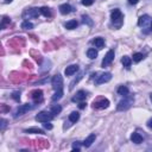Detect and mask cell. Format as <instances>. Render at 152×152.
Returning a JSON list of instances; mask_svg holds the SVG:
<instances>
[{
  "instance_id": "obj_1",
  "label": "cell",
  "mask_w": 152,
  "mask_h": 152,
  "mask_svg": "<svg viewBox=\"0 0 152 152\" xmlns=\"http://www.w3.org/2000/svg\"><path fill=\"white\" fill-rule=\"evenodd\" d=\"M132 105H133V97L126 95V96L124 97V100H121L120 102L118 104L117 109H118V111H126V109H129Z\"/></svg>"
},
{
  "instance_id": "obj_32",
  "label": "cell",
  "mask_w": 152,
  "mask_h": 152,
  "mask_svg": "<svg viewBox=\"0 0 152 152\" xmlns=\"http://www.w3.org/2000/svg\"><path fill=\"white\" fill-rule=\"evenodd\" d=\"M12 97H13L15 100H17V101H19L20 100V94L18 92H15L13 94H12Z\"/></svg>"
},
{
  "instance_id": "obj_24",
  "label": "cell",
  "mask_w": 152,
  "mask_h": 152,
  "mask_svg": "<svg viewBox=\"0 0 152 152\" xmlns=\"http://www.w3.org/2000/svg\"><path fill=\"white\" fill-rule=\"evenodd\" d=\"M62 96H63V88H62V89H57L56 91V93L53 95V101H58Z\"/></svg>"
},
{
  "instance_id": "obj_20",
  "label": "cell",
  "mask_w": 152,
  "mask_h": 152,
  "mask_svg": "<svg viewBox=\"0 0 152 152\" xmlns=\"http://www.w3.org/2000/svg\"><path fill=\"white\" fill-rule=\"evenodd\" d=\"M79 25V23L76 21V20H69V21H67V24H66V28L68 29V30H74V29H76V26Z\"/></svg>"
},
{
  "instance_id": "obj_2",
  "label": "cell",
  "mask_w": 152,
  "mask_h": 152,
  "mask_svg": "<svg viewBox=\"0 0 152 152\" xmlns=\"http://www.w3.org/2000/svg\"><path fill=\"white\" fill-rule=\"evenodd\" d=\"M111 18H112V21L114 23V25H117V26L119 28L121 23H122V13H121V11L119 8H115V10H113L112 11V15H111Z\"/></svg>"
},
{
  "instance_id": "obj_8",
  "label": "cell",
  "mask_w": 152,
  "mask_h": 152,
  "mask_svg": "<svg viewBox=\"0 0 152 152\" xmlns=\"http://www.w3.org/2000/svg\"><path fill=\"white\" fill-rule=\"evenodd\" d=\"M32 107L29 105V104H26V105H21V106H19L18 107V109H17V112H16V114H15V117L17 118V117H20V115H24L26 112H29L30 109H31Z\"/></svg>"
},
{
  "instance_id": "obj_31",
  "label": "cell",
  "mask_w": 152,
  "mask_h": 152,
  "mask_svg": "<svg viewBox=\"0 0 152 152\" xmlns=\"http://www.w3.org/2000/svg\"><path fill=\"white\" fill-rule=\"evenodd\" d=\"M43 126H44V129H45V130H53V125H51V124H49V121H48V122H44Z\"/></svg>"
},
{
  "instance_id": "obj_3",
  "label": "cell",
  "mask_w": 152,
  "mask_h": 152,
  "mask_svg": "<svg viewBox=\"0 0 152 152\" xmlns=\"http://www.w3.org/2000/svg\"><path fill=\"white\" fill-rule=\"evenodd\" d=\"M54 119V114L53 113H49V112H39L36 115V120L39 121V122H48V121H51Z\"/></svg>"
},
{
  "instance_id": "obj_21",
  "label": "cell",
  "mask_w": 152,
  "mask_h": 152,
  "mask_svg": "<svg viewBox=\"0 0 152 152\" xmlns=\"http://www.w3.org/2000/svg\"><path fill=\"white\" fill-rule=\"evenodd\" d=\"M79 119H80V114L77 112H73V113L69 114L70 122H76V121H79Z\"/></svg>"
},
{
  "instance_id": "obj_30",
  "label": "cell",
  "mask_w": 152,
  "mask_h": 152,
  "mask_svg": "<svg viewBox=\"0 0 152 152\" xmlns=\"http://www.w3.org/2000/svg\"><path fill=\"white\" fill-rule=\"evenodd\" d=\"M93 3H94V0H82V5L84 6H91L93 5Z\"/></svg>"
},
{
  "instance_id": "obj_17",
  "label": "cell",
  "mask_w": 152,
  "mask_h": 152,
  "mask_svg": "<svg viewBox=\"0 0 152 152\" xmlns=\"http://www.w3.org/2000/svg\"><path fill=\"white\" fill-rule=\"evenodd\" d=\"M121 63L124 64V67H125V68L130 69V67H131V63H132V59H131L129 56H124V57H122V59H121Z\"/></svg>"
},
{
  "instance_id": "obj_28",
  "label": "cell",
  "mask_w": 152,
  "mask_h": 152,
  "mask_svg": "<svg viewBox=\"0 0 152 152\" xmlns=\"http://www.w3.org/2000/svg\"><path fill=\"white\" fill-rule=\"evenodd\" d=\"M143 58H144V55L142 53H137V54L133 55V61L134 62H140Z\"/></svg>"
},
{
  "instance_id": "obj_4",
  "label": "cell",
  "mask_w": 152,
  "mask_h": 152,
  "mask_svg": "<svg viewBox=\"0 0 152 152\" xmlns=\"http://www.w3.org/2000/svg\"><path fill=\"white\" fill-rule=\"evenodd\" d=\"M108 106H109V101L105 97H100L93 102V108H95V109H105Z\"/></svg>"
},
{
  "instance_id": "obj_27",
  "label": "cell",
  "mask_w": 152,
  "mask_h": 152,
  "mask_svg": "<svg viewBox=\"0 0 152 152\" xmlns=\"http://www.w3.org/2000/svg\"><path fill=\"white\" fill-rule=\"evenodd\" d=\"M61 111H62V107H61L59 105H56V106H54V107L51 108V113L54 114V115H57V114H59Z\"/></svg>"
},
{
  "instance_id": "obj_19",
  "label": "cell",
  "mask_w": 152,
  "mask_h": 152,
  "mask_svg": "<svg viewBox=\"0 0 152 152\" xmlns=\"http://www.w3.org/2000/svg\"><path fill=\"white\" fill-rule=\"evenodd\" d=\"M26 133H33V134H44V131L41 130V129H37V127H31V129H28L25 130Z\"/></svg>"
},
{
  "instance_id": "obj_11",
  "label": "cell",
  "mask_w": 152,
  "mask_h": 152,
  "mask_svg": "<svg viewBox=\"0 0 152 152\" xmlns=\"http://www.w3.org/2000/svg\"><path fill=\"white\" fill-rule=\"evenodd\" d=\"M86 92L84 91H80V92H77L76 93V95L73 97V101L74 102H80V101H83V100H86Z\"/></svg>"
},
{
  "instance_id": "obj_26",
  "label": "cell",
  "mask_w": 152,
  "mask_h": 152,
  "mask_svg": "<svg viewBox=\"0 0 152 152\" xmlns=\"http://www.w3.org/2000/svg\"><path fill=\"white\" fill-rule=\"evenodd\" d=\"M87 56L89 57L91 59H94V58H96V56H97V51L95 49H89L87 51Z\"/></svg>"
},
{
  "instance_id": "obj_14",
  "label": "cell",
  "mask_w": 152,
  "mask_h": 152,
  "mask_svg": "<svg viewBox=\"0 0 152 152\" xmlns=\"http://www.w3.org/2000/svg\"><path fill=\"white\" fill-rule=\"evenodd\" d=\"M131 140H132L134 144H140V143H143V137L139 134V133H137V132H133V133L131 134Z\"/></svg>"
},
{
  "instance_id": "obj_6",
  "label": "cell",
  "mask_w": 152,
  "mask_h": 152,
  "mask_svg": "<svg viewBox=\"0 0 152 152\" xmlns=\"http://www.w3.org/2000/svg\"><path fill=\"white\" fill-rule=\"evenodd\" d=\"M111 79H112V74H111V73H104V74H101L99 77L96 79L95 84H102V83H106V82L111 81Z\"/></svg>"
},
{
  "instance_id": "obj_12",
  "label": "cell",
  "mask_w": 152,
  "mask_h": 152,
  "mask_svg": "<svg viewBox=\"0 0 152 152\" xmlns=\"http://www.w3.org/2000/svg\"><path fill=\"white\" fill-rule=\"evenodd\" d=\"M77 70H79V66H77V64H73V66L67 67V69L64 70V74H66L67 76H71V75H74Z\"/></svg>"
},
{
  "instance_id": "obj_25",
  "label": "cell",
  "mask_w": 152,
  "mask_h": 152,
  "mask_svg": "<svg viewBox=\"0 0 152 152\" xmlns=\"http://www.w3.org/2000/svg\"><path fill=\"white\" fill-rule=\"evenodd\" d=\"M21 29H24V30H31V29H33V24L30 23L29 20H25L21 24Z\"/></svg>"
},
{
  "instance_id": "obj_33",
  "label": "cell",
  "mask_w": 152,
  "mask_h": 152,
  "mask_svg": "<svg viewBox=\"0 0 152 152\" xmlns=\"http://www.w3.org/2000/svg\"><path fill=\"white\" fill-rule=\"evenodd\" d=\"M86 106H87V104H86V102H81V104L79 105V108H80V109H84V108H86Z\"/></svg>"
},
{
  "instance_id": "obj_23",
  "label": "cell",
  "mask_w": 152,
  "mask_h": 152,
  "mask_svg": "<svg viewBox=\"0 0 152 152\" xmlns=\"http://www.w3.org/2000/svg\"><path fill=\"white\" fill-rule=\"evenodd\" d=\"M39 11H41V13H42L44 17H46V18H50V17H51V11H50L49 7H42Z\"/></svg>"
},
{
  "instance_id": "obj_35",
  "label": "cell",
  "mask_w": 152,
  "mask_h": 152,
  "mask_svg": "<svg viewBox=\"0 0 152 152\" xmlns=\"http://www.w3.org/2000/svg\"><path fill=\"white\" fill-rule=\"evenodd\" d=\"M147 127H149V129H152V119H150V120L147 121Z\"/></svg>"
},
{
  "instance_id": "obj_9",
  "label": "cell",
  "mask_w": 152,
  "mask_h": 152,
  "mask_svg": "<svg viewBox=\"0 0 152 152\" xmlns=\"http://www.w3.org/2000/svg\"><path fill=\"white\" fill-rule=\"evenodd\" d=\"M32 99H33V101H35L36 104L41 102V101L43 100V92H42L41 89L33 91V92H32Z\"/></svg>"
},
{
  "instance_id": "obj_5",
  "label": "cell",
  "mask_w": 152,
  "mask_h": 152,
  "mask_svg": "<svg viewBox=\"0 0 152 152\" xmlns=\"http://www.w3.org/2000/svg\"><path fill=\"white\" fill-rule=\"evenodd\" d=\"M51 84H53V88H54L55 91H57V89H62V88H63V77H62V76H61L59 74L55 75L54 77H53Z\"/></svg>"
},
{
  "instance_id": "obj_7",
  "label": "cell",
  "mask_w": 152,
  "mask_h": 152,
  "mask_svg": "<svg viewBox=\"0 0 152 152\" xmlns=\"http://www.w3.org/2000/svg\"><path fill=\"white\" fill-rule=\"evenodd\" d=\"M113 59H114V50H109V51L106 54L104 61H102V67H107V66H109L111 63L113 62Z\"/></svg>"
},
{
  "instance_id": "obj_18",
  "label": "cell",
  "mask_w": 152,
  "mask_h": 152,
  "mask_svg": "<svg viewBox=\"0 0 152 152\" xmlns=\"http://www.w3.org/2000/svg\"><path fill=\"white\" fill-rule=\"evenodd\" d=\"M150 20H151V19H150V17H149V16H143V17L139 18L138 24H139V26H145V25H146Z\"/></svg>"
},
{
  "instance_id": "obj_36",
  "label": "cell",
  "mask_w": 152,
  "mask_h": 152,
  "mask_svg": "<svg viewBox=\"0 0 152 152\" xmlns=\"http://www.w3.org/2000/svg\"><path fill=\"white\" fill-rule=\"evenodd\" d=\"M5 1H6V3H11V1H12V0H5Z\"/></svg>"
},
{
  "instance_id": "obj_10",
  "label": "cell",
  "mask_w": 152,
  "mask_h": 152,
  "mask_svg": "<svg viewBox=\"0 0 152 152\" xmlns=\"http://www.w3.org/2000/svg\"><path fill=\"white\" fill-rule=\"evenodd\" d=\"M95 138H96V135L93 133V134H89L87 138H86V140L83 142V146L84 147H91L92 145H93V143L95 142Z\"/></svg>"
},
{
  "instance_id": "obj_22",
  "label": "cell",
  "mask_w": 152,
  "mask_h": 152,
  "mask_svg": "<svg viewBox=\"0 0 152 152\" xmlns=\"http://www.w3.org/2000/svg\"><path fill=\"white\" fill-rule=\"evenodd\" d=\"M93 43H94L97 48H100V49L105 45V41H104V38H101V37H96L95 39L93 41Z\"/></svg>"
},
{
  "instance_id": "obj_34",
  "label": "cell",
  "mask_w": 152,
  "mask_h": 152,
  "mask_svg": "<svg viewBox=\"0 0 152 152\" xmlns=\"http://www.w3.org/2000/svg\"><path fill=\"white\" fill-rule=\"evenodd\" d=\"M129 3H130L131 5H135V4L139 3V0H129Z\"/></svg>"
},
{
  "instance_id": "obj_29",
  "label": "cell",
  "mask_w": 152,
  "mask_h": 152,
  "mask_svg": "<svg viewBox=\"0 0 152 152\" xmlns=\"http://www.w3.org/2000/svg\"><path fill=\"white\" fill-rule=\"evenodd\" d=\"M8 23H11L10 18H7V17H4V18H3V21H1V29H5L6 24H8Z\"/></svg>"
},
{
  "instance_id": "obj_13",
  "label": "cell",
  "mask_w": 152,
  "mask_h": 152,
  "mask_svg": "<svg viewBox=\"0 0 152 152\" xmlns=\"http://www.w3.org/2000/svg\"><path fill=\"white\" fill-rule=\"evenodd\" d=\"M39 12H41V11H38V8H30V10H28V11L24 13V17H28V16H29V18H30V17L36 18V17H38V15H39Z\"/></svg>"
},
{
  "instance_id": "obj_38",
  "label": "cell",
  "mask_w": 152,
  "mask_h": 152,
  "mask_svg": "<svg viewBox=\"0 0 152 152\" xmlns=\"http://www.w3.org/2000/svg\"><path fill=\"white\" fill-rule=\"evenodd\" d=\"M150 100H151V102H152V94L150 95Z\"/></svg>"
},
{
  "instance_id": "obj_37",
  "label": "cell",
  "mask_w": 152,
  "mask_h": 152,
  "mask_svg": "<svg viewBox=\"0 0 152 152\" xmlns=\"http://www.w3.org/2000/svg\"><path fill=\"white\" fill-rule=\"evenodd\" d=\"M150 30L152 31V21H151V26H150Z\"/></svg>"
},
{
  "instance_id": "obj_16",
  "label": "cell",
  "mask_w": 152,
  "mask_h": 152,
  "mask_svg": "<svg viewBox=\"0 0 152 152\" xmlns=\"http://www.w3.org/2000/svg\"><path fill=\"white\" fill-rule=\"evenodd\" d=\"M130 91H129V88L126 87V86H120L118 88V94L119 95H122V96H126V95H129Z\"/></svg>"
},
{
  "instance_id": "obj_15",
  "label": "cell",
  "mask_w": 152,
  "mask_h": 152,
  "mask_svg": "<svg viewBox=\"0 0 152 152\" xmlns=\"http://www.w3.org/2000/svg\"><path fill=\"white\" fill-rule=\"evenodd\" d=\"M71 6L69 5V4H63V5H61L59 6V12L62 15H68V13H70L71 12Z\"/></svg>"
}]
</instances>
